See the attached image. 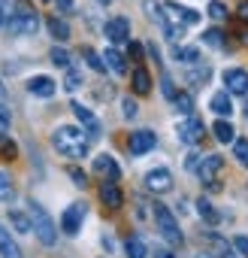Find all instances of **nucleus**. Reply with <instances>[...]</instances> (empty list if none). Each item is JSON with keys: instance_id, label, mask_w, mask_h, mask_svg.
Segmentation results:
<instances>
[{"instance_id": "nucleus-3", "label": "nucleus", "mask_w": 248, "mask_h": 258, "mask_svg": "<svg viewBox=\"0 0 248 258\" xmlns=\"http://www.w3.org/2000/svg\"><path fill=\"white\" fill-rule=\"evenodd\" d=\"M31 219H34V234L40 237V243H43V246H55V243H58V228H55L52 216H49L37 201H31Z\"/></svg>"}, {"instance_id": "nucleus-39", "label": "nucleus", "mask_w": 248, "mask_h": 258, "mask_svg": "<svg viewBox=\"0 0 248 258\" xmlns=\"http://www.w3.org/2000/svg\"><path fill=\"white\" fill-rule=\"evenodd\" d=\"M143 7H146V13H149L152 22H161V25H164V16L158 13V4H155V0H143Z\"/></svg>"}, {"instance_id": "nucleus-26", "label": "nucleus", "mask_w": 248, "mask_h": 258, "mask_svg": "<svg viewBox=\"0 0 248 258\" xmlns=\"http://www.w3.org/2000/svg\"><path fill=\"white\" fill-rule=\"evenodd\" d=\"M149 88H152L149 70H146V67H137V70H134V91H137V94H146Z\"/></svg>"}, {"instance_id": "nucleus-25", "label": "nucleus", "mask_w": 248, "mask_h": 258, "mask_svg": "<svg viewBox=\"0 0 248 258\" xmlns=\"http://www.w3.org/2000/svg\"><path fill=\"white\" fill-rule=\"evenodd\" d=\"M103 61H106V67L112 70V73H124V70H128V67H124V55L121 52H115V49H106V55H103Z\"/></svg>"}, {"instance_id": "nucleus-48", "label": "nucleus", "mask_w": 248, "mask_h": 258, "mask_svg": "<svg viewBox=\"0 0 248 258\" xmlns=\"http://www.w3.org/2000/svg\"><path fill=\"white\" fill-rule=\"evenodd\" d=\"M155 258H173V252H170V249H158Z\"/></svg>"}, {"instance_id": "nucleus-37", "label": "nucleus", "mask_w": 248, "mask_h": 258, "mask_svg": "<svg viewBox=\"0 0 248 258\" xmlns=\"http://www.w3.org/2000/svg\"><path fill=\"white\" fill-rule=\"evenodd\" d=\"M212 243H215V249H218L212 258H236V255H233V249H230V246H227L221 237H212Z\"/></svg>"}, {"instance_id": "nucleus-45", "label": "nucleus", "mask_w": 248, "mask_h": 258, "mask_svg": "<svg viewBox=\"0 0 248 258\" xmlns=\"http://www.w3.org/2000/svg\"><path fill=\"white\" fill-rule=\"evenodd\" d=\"M236 13H239V19L248 25V0H245V4H239V10H236Z\"/></svg>"}, {"instance_id": "nucleus-8", "label": "nucleus", "mask_w": 248, "mask_h": 258, "mask_svg": "<svg viewBox=\"0 0 248 258\" xmlns=\"http://www.w3.org/2000/svg\"><path fill=\"white\" fill-rule=\"evenodd\" d=\"M103 34H106L109 43H128V40H131V22L124 19V16H115V19L106 22Z\"/></svg>"}, {"instance_id": "nucleus-44", "label": "nucleus", "mask_w": 248, "mask_h": 258, "mask_svg": "<svg viewBox=\"0 0 248 258\" xmlns=\"http://www.w3.org/2000/svg\"><path fill=\"white\" fill-rule=\"evenodd\" d=\"M233 246H236V249L248 258V237H242V234H239V237H233Z\"/></svg>"}, {"instance_id": "nucleus-10", "label": "nucleus", "mask_w": 248, "mask_h": 258, "mask_svg": "<svg viewBox=\"0 0 248 258\" xmlns=\"http://www.w3.org/2000/svg\"><path fill=\"white\" fill-rule=\"evenodd\" d=\"M224 85H227L230 94L245 97V94H248V70H242V67H230V70H224Z\"/></svg>"}, {"instance_id": "nucleus-40", "label": "nucleus", "mask_w": 248, "mask_h": 258, "mask_svg": "<svg viewBox=\"0 0 248 258\" xmlns=\"http://www.w3.org/2000/svg\"><path fill=\"white\" fill-rule=\"evenodd\" d=\"M67 173H70V179H73V182H76L79 188H85V185H88V176H85V173H82L79 167H70Z\"/></svg>"}, {"instance_id": "nucleus-21", "label": "nucleus", "mask_w": 248, "mask_h": 258, "mask_svg": "<svg viewBox=\"0 0 248 258\" xmlns=\"http://www.w3.org/2000/svg\"><path fill=\"white\" fill-rule=\"evenodd\" d=\"M10 222H13V228H16L19 234H31V231H34V219L25 216L22 210H10Z\"/></svg>"}, {"instance_id": "nucleus-4", "label": "nucleus", "mask_w": 248, "mask_h": 258, "mask_svg": "<svg viewBox=\"0 0 248 258\" xmlns=\"http://www.w3.org/2000/svg\"><path fill=\"white\" fill-rule=\"evenodd\" d=\"M7 28L16 37H31V34L40 31V19H37V13H13V19L7 22Z\"/></svg>"}, {"instance_id": "nucleus-31", "label": "nucleus", "mask_w": 248, "mask_h": 258, "mask_svg": "<svg viewBox=\"0 0 248 258\" xmlns=\"http://www.w3.org/2000/svg\"><path fill=\"white\" fill-rule=\"evenodd\" d=\"M203 43L212 46V49H224V31H218V28L206 31V34H203Z\"/></svg>"}, {"instance_id": "nucleus-7", "label": "nucleus", "mask_w": 248, "mask_h": 258, "mask_svg": "<svg viewBox=\"0 0 248 258\" xmlns=\"http://www.w3.org/2000/svg\"><path fill=\"white\" fill-rule=\"evenodd\" d=\"M155 146H158V137H155V131H149V127H143V131H134L131 140H128L131 155H146V152H152Z\"/></svg>"}, {"instance_id": "nucleus-14", "label": "nucleus", "mask_w": 248, "mask_h": 258, "mask_svg": "<svg viewBox=\"0 0 248 258\" xmlns=\"http://www.w3.org/2000/svg\"><path fill=\"white\" fill-rule=\"evenodd\" d=\"M100 201H103L109 210H118V207L124 204V195H121V188H118L115 179H106V182L100 185Z\"/></svg>"}, {"instance_id": "nucleus-13", "label": "nucleus", "mask_w": 248, "mask_h": 258, "mask_svg": "<svg viewBox=\"0 0 248 258\" xmlns=\"http://www.w3.org/2000/svg\"><path fill=\"white\" fill-rule=\"evenodd\" d=\"M221 167H224V158H221V155H206V158H200L197 176H200L203 182H215V176L221 173Z\"/></svg>"}, {"instance_id": "nucleus-47", "label": "nucleus", "mask_w": 248, "mask_h": 258, "mask_svg": "<svg viewBox=\"0 0 248 258\" xmlns=\"http://www.w3.org/2000/svg\"><path fill=\"white\" fill-rule=\"evenodd\" d=\"M149 55H152V58H155V61H161V52H158V46H155V43H152V46H149Z\"/></svg>"}, {"instance_id": "nucleus-18", "label": "nucleus", "mask_w": 248, "mask_h": 258, "mask_svg": "<svg viewBox=\"0 0 248 258\" xmlns=\"http://www.w3.org/2000/svg\"><path fill=\"white\" fill-rule=\"evenodd\" d=\"M209 109H212V112H218L221 118H224V115H230V112H233V100H230V94H227V91L212 94V97H209Z\"/></svg>"}, {"instance_id": "nucleus-20", "label": "nucleus", "mask_w": 248, "mask_h": 258, "mask_svg": "<svg viewBox=\"0 0 248 258\" xmlns=\"http://www.w3.org/2000/svg\"><path fill=\"white\" fill-rule=\"evenodd\" d=\"M46 28H49V34H52L58 43H67V40H70V25H67V22H61L58 16H55V19H49V22H46Z\"/></svg>"}, {"instance_id": "nucleus-27", "label": "nucleus", "mask_w": 248, "mask_h": 258, "mask_svg": "<svg viewBox=\"0 0 248 258\" xmlns=\"http://www.w3.org/2000/svg\"><path fill=\"white\" fill-rule=\"evenodd\" d=\"M82 58L88 61V67H91V70H97V73H106V61H103V58H100L94 49H88V46H85V49H82Z\"/></svg>"}, {"instance_id": "nucleus-38", "label": "nucleus", "mask_w": 248, "mask_h": 258, "mask_svg": "<svg viewBox=\"0 0 248 258\" xmlns=\"http://www.w3.org/2000/svg\"><path fill=\"white\" fill-rule=\"evenodd\" d=\"M176 106H179V112H185V115H191V109H194V100L188 97V94H176V100H173Z\"/></svg>"}, {"instance_id": "nucleus-34", "label": "nucleus", "mask_w": 248, "mask_h": 258, "mask_svg": "<svg viewBox=\"0 0 248 258\" xmlns=\"http://www.w3.org/2000/svg\"><path fill=\"white\" fill-rule=\"evenodd\" d=\"M49 58H52V64H55V67H64V70L70 67V55H67L64 49H58V46L49 52Z\"/></svg>"}, {"instance_id": "nucleus-6", "label": "nucleus", "mask_w": 248, "mask_h": 258, "mask_svg": "<svg viewBox=\"0 0 248 258\" xmlns=\"http://www.w3.org/2000/svg\"><path fill=\"white\" fill-rule=\"evenodd\" d=\"M85 216H88V207H85V204H70V207L64 210V216H61V228H64V234L76 237V234L82 231Z\"/></svg>"}, {"instance_id": "nucleus-32", "label": "nucleus", "mask_w": 248, "mask_h": 258, "mask_svg": "<svg viewBox=\"0 0 248 258\" xmlns=\"http://www.w3.org/2000/svg\"><path fill=\"white\" fill-rule=\"evenodd\" d=\"M82 85V73L79 70H73V67H67V76H64V88L67 91H76Z\"/></svg>"}, {"instance_id": "nucleus-30", "label": "nucleus", "mask_w": 248, "mask_h": 258, "mask_svg": "<svg viewBox=\"0 0 248 258\" xmlns=\"http://www.w3.org/2000/svg\"><path fill=\"white\" fill-rule=\"evenodd\" d=\"M197 213H200L203 222H215V219H218V213H215V207L209 204V198H200V201H197Z\"/></svg>"}, {"instance_id": "nucleus-33", "label": "nucleus", "mask_w": 248, "mask_h": 258, "mask_svg": "<svg viewBox=\"0 0 248 258\" xmlns=\"http://www.w3.org/2000/svg\"><path fill=\"white\" fill-rule=\"evenodd\" d=\"M206 13H209V19H215V22H224V19H227V7L221 4V0H212Z\"/></svg>"}, {"instance_id": "nucleus-15", "label": "nucleus", "mask_w": 248, "mask_h": 258, "mask_svg": "<svg viewBox=\"0 0 248 258\" xmlns=\"http://www.w3.org/2000/svg\"><path fill=\"white\" fill-rule=\"evenodd\" d=\"M28 91H31L34 97H55L58 82H55V79H49V76H34V79L28 82Z\"/></svg>"}, {"instance_id": "nucleus-28", "label": "nucleus", "mask_w": 248, "mask_h": 258, "mask_svg": "<svg viewBox=\"0 0 248 258\" xmlns=\"http://www.w3.org/2000/svg\"><path fill=\"white\" fill-rule=\"evenodd\" d=\"M13 198H16V188H13V182H10V173L0 170V204H10Z\"/></svg>"}, {"instance_id": "nucleus-29", "label": "nucleus", "mask_w": 248, "mask_h": 258, "mask_svg": "<svg viewBox=\"0 0 248 258\" xmlns=\"http://www.w3.org/2000/svg\"><path fill=\"white\" fill-rule=\"evenodd\" d=\"M233 158H236L242 167H248V140H245V137L233 140Z\"/></svg>"}, {"instance_id": "nucleus-11", "label": "nucleus", "mask_w": 248, "mask_h": 258, "mask_svg": "<svg viewBox=\"0 0 248 258\" xmlns=\"http://www.w3.org/2000/svg\"><path fill=\"white\" fill-rule=\"evenodd\" d=\"M203 134H206V127H203V121H200V118H194V115H188V118L179 124V140H182V143H188V146L200 143V140H203Z\"/></svg>"}, {"instance_id": "nucleus-42", "label": "nucleus", "mask_w": 248, "mask_h": 258, "mask_svg": "<svg viewBox=\"0 0 248 258\" xmlns=\"http://www.w3.org/2000/svg\"><path fill=\"white\" fill-rule=\"evenodd\" d=\"M13 19V7L7 4V0H0V25H7Z\"/></svg>"}, {"instance_id": "nucleus-49", "label": "nucleus", "mask_w": 248, "mask_h": 258, "mask_svg": "<svg viewBox=\"0 0 248 258\" xmlns=\"http://www.w3.org/2000/svg\"><path fill=\"white\" fill-rule=\"evenodd\" d=\"M4 94H7V88H4V82H0V97H4Z\"/></svg>"}, {"instance_id": "nucleus-5", "label": "nucleus", "mask_w": 248, "mask_h": 258, "mask_svg": "<svg viewBox=\"0 0 248 258\" xmlns=\"http://www.w3.org/2000/svg\"><path fill=\"white\" fill-rule=\"evenodd\" d=\"M164 10H167L164 25H182V28H188V25H197V22H200V13H197V10H185V7H179V4H164ZM164 25H161V28H164Z\"/></svg>"}, {"instance_id": "nucleus-9", "label": "nucleus", "mask_w": 248, "mask_h": 258, "mask_svg": "<svg viewBox=\"0 0 248 258\" xmlns=\"http://www.w3.org/2000/svg\"><path fill=\"white\" fill-rule=\"evenodd\" d=\"M146 188L155 191V195L170 191V188H173V173H170L167 167H155V170H149V173H146Z\"/></svg>"}, {"instance_id": "nucleus-46", "label": "nucleus", "mask_w": 248, "mask_h": 258, "mask_svg": "<svg viewBox=\"0 0 248 258\" xmlns=\"http://www.w3.org/2000/svg\"><path fill=\"white\" fill-rule=\"evenodd\" d=\"M55 4H58L61 13H70V10H73V0H55Z\"/></svg>"}, {"instance_id": "nucleus-23", "label": "nucleus", "mask_w": 248, "mask_h": 258, "mask_svg": "<svg viewBox=\"0 0 248 258\" xmlns=\"http://www.w3.org/2000/svg\"><path fill=\"white\" fill-rule=\"evenodd\" d=\"M209 76H212V67L200 64V67H194V70L185 73V82H188V85H203V82H209Z\"/></svg>"}, {"instance_id": "nucleus-43", "label": "nucleus", "mask_w": 248, "mask_h": 258, "mask_svg": "<svg viewBox=\"0 0 248 258\" xmlns=\"http://www.w3.org/2000/svg\"><path fill=\"white\" fill-rule=\"evenodd\" d=\"M164 94H167V97H170V100H176V94H179V91H176V85H173V79H170V76H164Z\"/></svg>"}, {"instance_id": "nucleus-22", "label": "nucleus", "mask_w": 248, "mask_h": 258, "mask_svg": "<svg viewBox=\"0 0 248 258\" xmlns=\"http://www.w3.org/2000/svg\"><path fill=\"white\" fill-rule=\"evenodd\" d=\"M173 58L182 61V64H197L200 61V49H194V46H176L173 49Z\"/></svg>"}, {"instance_id": "nucleus-35", "label": "nucleus", "mask_w": 248, "mask_h": 258, "mask_svg": "<svg viewBox=\"0 0 248 258\" xmlns=\"http://www.w3.org/2000/svg\"><path fill=\"white\" fill-rule=\"evenodd\" d=\"M16 152H19V149H16V143H13V140L4 134V131H0V155H7V158H16Z\"/></svg>"}, {"instance_id": "nucleus-17", "label": "nucleus", "mask_w": 248, "mask_h": 258, "mask_svg": "<svg viewBox=\"0 0 248 258\" xmlns=\"http://www.w3.org/2000/svg\"><path fill=\"white\" fill-rule=\"evenodd\" d=\"M0 255H4V258H25L22 249H19V243L13 240V234L4 225H0Z\"/></svg>"}, {"instance_id": "nucleus-24", "label": "nucleus", "mask_w": 248, "mask_h": 258, "mask_svg": "<svg viewBox=\"0 0 248 258\" xmlns=\"http://www.w3.org/2000/svg\"><path fill=\"white\" fill-rule=\"evenodd\" d=\"M212 134H215V140H218V143H233V124L221 118V121H215V124H212Z\"/></svg>"}, {"instance_id": "nucleus-1", "label": "nucleus", "mask_w": 248, "mask_h": 258, "mask_svg": "<svg viewBox=\"0 0 248 258\" xmlns=\"http://www.w3.org/2000/svg\"><path fill=\"white\" fill-rule=\"evenodd\" d=\"M88 134L82 127H73V124H61L58 131L52 134V146L64 155V158H85L88 155Z\"/></svg>"}, {"instance_id": "nucleus-41", "label": "nucleus", "mask_w": 248, "mask_h": 258, "mask_svg": "<svg viewBox=\"0 0 248 258\" xmlns=\"http://www.w3.org/2000/svg\"><path fill=\"white\" fill-rule=\"evenodd\" d=\"M10 124H13V112H10V106L0 103V131H7Z\"/></svg>"}, {"instance_id": "nucleus-19", "label": "nucleus", "mask_w": 248, "mask_h": 258, "mask_svg": "<svg viewBox=\"0 0 248 258\" xmlns=\"http://www.w3.org/2000/svg\"><path fill=\"white\" fill-rule=\"evenodd\" d=\"M124 252H128V258H149V246H146V240L137 237V234L124 240Z\"/></svg>"}, {"instance_id": "nucleus-36", "label": "nucleus", "mask_w": 248, "mask_h": 258, "mask_svg": "<svg viewBox=\"0 0 248 258\" xmlns=\"http://www.w3.org/2000/svg\"><path fill=\"white\" fill-rule=\"evenodd\" d=\"M137 112H140V106H137L134 97H124V100H121V115H124V118H137Z\"/></svg>"}, {"instance_id": "nucleus-50", "label": "nucleus", "mask_w": 248, "mask_h": 258, "mask_svg": "<svg viewBox=\"0 0 248 258\" xmlns=\"http://www.w3.org/2000/svg\"><path fill=\"white\" fill-rule=\"evenodd\" d=\"M100 4H109V0H100Z\"/></svg>"}, {"instance_id": "nucleus-12", "label": "nucleus", "mask_w": 248, "mask_h": 258, "mask_svg": "<svg viewBox=\"0 0 248 258\" xmlns=\"http://www.w3.org/2000/svg\"><path fill=\"white\" fill-rule=\"evenodd\" d=\"M70 109H73V112H76V118L85 124V134H88V140H97V137H100V121H97V115H94L88 106H82V103H73Z\"/></svg>"}, {"instance_id": "nucleus-16", "label": "nucleus", "mask_w": 248, "mask_h": 258, "mask_svg": "<svg viewBox=\"0 0 248 258\" xmlns=\"http://www.w3.org/2000/svg\"><path fill=\"white\" fill-rule=\"evenodd\" d=\"M94 170H97L100 176H106V179H118V176H121V167H118V161H115L112 155H106V152L94 158Z\"/></svg>"}, {"instance_id": "nucleus-2", "label": "nucleus", "mask_w": 248, "mask_h": 258, "mask_svg": "<svg viewBox=\"0 0 248 258\" xmlns=\"http://www.w3.org/2000/svg\"><path fill=\"white\" fill-rule=\"evenodd\" d=\"M152 216H155V225H158L161 237H164L170 246H182V243H185L182 228H179V222H176V216L170 213V207H167V204H155Z\"/></svg>"}]
</instances>
